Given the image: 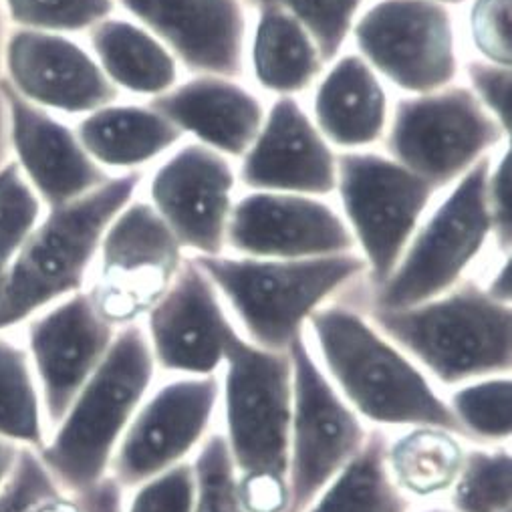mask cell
<instances>
[{"label": "cell", "mask_w": 512, "mask_h": 512, "mask_svg": "<svg viewBox=\"0 0 512 512\" xmlns=\"http://www.w3.org/2000/svg\"><path fill=\"white\" fill-rule=\"evenodd\" d=\"M464 73L468 89L478 99V103L496 119L504 134L510 136V91L512 75L510 67L490 63L486 59L474 57L464 63Z\"/></svg>", "instance_id": "39"}, {"label": "cell", "mask_w": 512, "mask_h": 512, "mask_svg": "<svg viewBox=\"0 0 512 512\" xmlns=\"http://www.w3.org/2000/svg\"><path fill=\"white\" fill-rule=\"evenodd\" d=\"M482 287L494 301L510 305V256H504L500 267L492 273L490 281Z\"/></svg>", "instance_id": "44"}, {"label": "cell", "mask_w": 512, "mask_h": 512, "mask_svg": "<svg viewBox=\"0 0 512 512\" xmlns=\"http://www.w3.org/2000/svg\"><path fill=\"white\" fill-rule=\"evenodd\" d=\"M142 180L140 170L117 174L73 202L47 208L0 275V333L87 287L107 226L136 198Z\"/></svg>", "instance_id": "2"}, {"label": "cell", "mask_w": 512, "mask_h": 512, "mask_svg": "<svg viewBox=\"0 0 512 512\" xmlns=\"http://www.w3.org/2000/svg\"><path fill=\"white\" fill-rule=\"evenodd\" d=\"M87 33L91 55L119 91L154 99L180 83L176 57L134 19L107 17Z\"/></svg>", "instance_id": "25"}, {"label": "cell", "mask_w": 512, "mask_h": 512, "mask_svg": "<svg viewBox=\"0 0 512 512\" xmlns=\"http://www.w3.org/2000/svg\"><path fill=\"white\" fill-rule=\"evenodd\" d=\"M343 218L367 267V285L390 279L438 190L386 154L337 152Z\"/></svg>", "instance_id": "8"}, {"label": "cell", "mask_w": 512, "mask_h": 512, "mask_svg": "<svg viewBox=\"0 0 512 512\" xmlns=\"http://www.w3.org/2000/svg\"><path fill=\"white\" fill-rule=\"evenodd\" d=\"M510 150L506 148L498 160L492 158L486 178V210L490 218V242L500 256L510 254L512 210H510Z\"/></svg>", "instance_id": "40"}, {"label": "cell", "mask_w": 512, "mask_h": 512, "mask_svg": "<svg viewBox=\"0 0 512 512\" xmlns=\"http://www.w3.org/2000/svg\"><path fill=\"white\" fill-rule=\"evenodd\" d=\"M236 172L230 158L190 142L172 152L154 172L148 202L194 256L226 250V228L234 206Z\"/></svg>", "instance_id": "16"}, {"label": "cell", "mask_w": 512, "mask_h": 512, "mask_svg": "<svg viewBox=\"0 0 512 512\" xmlns=\"http://www.w3.org/2000/svg\"><path fill=\"white\" fill-rule=\"evenodd\" d=\"M186 261L184 246L148 200H132L107 226L87 289L115 329L138 323L164 297Z\"/></svg>", "instance_id": "11"}, {"label": "cell", "mask_w": 512, "mask_h": 512, "mask_svg": "<svg viewBox=\"0 0 512 512\" xmlns=\"http://www.w3.org/2000/svg\"><path fill=\"white\" fill-rule=\"evenodd\" d=\"M192 261L228 303L246 339L269 351H287L319 307L367 279L359 252L299 261L224 254Z\"/></svg>", "instance_id": "5"}, {"label": "cell", "mask_w": 512, "mask_h": 512, "mask_svg": "<svg viewBox=\"0 0 512 512\" xmlns=\"http://www.w3.org/2000/svg\"><path fill=\"white\" fill-rule=\"evenodd\" d=\"M3 75L27 101L67 115H87L121 95L91 51L59 33L9 27Z\"/></svg>", "instance_id": "17"}, {"label": "cell", "mask_w": 512, "mask_h": 512, "mask_svg": "<svg viewBox=\"0 0 512 512\" xmlns=\"http://www.w3.org/2000/svg\"><path fill=\"white\" fill-rule=\"evenodd\" d=\"M512 0H472L468 33L480 59L510 67Z\"/></svg>", "instance_id": "37"}, {"label": "cell", "mask_w": 512, "mask_h": 512, "mask_svg": "<svg viewBox=\"0 0 512 512\" xmlns=\"http://www.w3.org/2000/svg\"><path fill=\"white\" fill-rule=\"evenodd\" d=\"M226 444L236 476L289 472L293 365L289 351L250 343L234 327L224 341Z\"/></svg>", "instance_id": "7"}, {"label": "cell", "mask_w": 512, "mask_h": 512, "mask_svg": "<svg viewBox=\"0 0 512 512\" xmlns=\"http://www.w3.org/2000/svg\"><path fill=\"white\" fill-rule=\"evenodd\" d=\"M196 476L192 462H182L138 486L125 512H192Z\"/></svg>", "instance_id": "38"}, {"label": "cell", "mask_w": 512, "mask_h": 512, "mask_svg": "<svg viewBox=\"0 0 512 512\" xmlns=\"http://www.w3.org/2000/svg\"><path fill=\"white\" fill-rule=\"evenodd\" d=\"M420 512H454V510L442 508V506H434V508H424V510H420Z\"/></svg>", "instance_id": "47"}, {"label": "cell", "mask_w": 512, "mask_h": 512, "mask_svg": "<svg viewBox=\"0 0 512 512\" xmlns=\"http://www.w3.org/2000/svg\"><path fill=\"white\" fill-rule=\"evenodd\" d=\"M510 392L508 377H488L478 383H464L446 402L466 440L482 446L510 438Z\"/></svg>", "instance_id": "31"}, {"label": "cell", "mask_w": 512, "mask_h": 512, "mask_svg": "<svg viewBox=\"0 0 512 512\" xmlns=\"http://www.w3.org/2000/svg\"><path fill=\"white\" fill-rule=\"evenodd\" d=\"M23 446L7 440V438H0V486L5 484V480L9 478V474L13 472L19 452Z\"/></svg>", "instance_id": "45"}, {"label": "cell", "mask_w": 512, "mask_h": 512, "mask_svg": "<svg viewBox=\"0 0 512 512\" xmlns=\"http://www.w3.org/2000/svg\"><path fill=\"white\" fill-rule=\"evenodd\" d=\"M321 75L309 115L329 146L359 152L383 142L390 95L369 63L359 53H343Z\"/></svg>", "instance_id": "23"}, {"label": "cell", "mask_w": 512, "mask_h": 512, "mask_svg": "<svg viewBox=\"0 0 512 512\" xmlns=\"http://www.w3.org/2000/svg\"><path fill=\"white\" fill-rule=\"evenodd\" d=\"M156 367L140 321L117 329L67 416L37 450L65 494H79L107 476L117 442L144 404Z\"/></svg>", "instance_id": "4"}, {"label": "cell", "mask_w": 512, "mask_h": 512, "mask_svg": "<svg viewBox=\"0 0 512 512\" xmlns=\"http://www.w3.org/2000/svg\"><path fill=\"white\" fill-rule=\"evenodd\" d=\"M388 444L386 432L369 430L357 456L305 512H410L408 494L400 490L388 470Z\"/></svg>", "instance_id": "27"}, {"label": "cell", "mask_w": 512, "mask_h": 512, "mask_svg": "<svg viewBox=\"0 0 512 512\" xmlns=\"http://www.w3.org/2000/svg\"><path fill=\"white\" fill-rule=\"evenodd\" d=\"M196 500L192 512H246L236 492V470L224 434L206 436L192 462Z\"/></svg>", "instance_id": "36"}, {"label": "cell", "mask_w": 512, "mask_h": 512, "mask_svg": "<svg viewBox=\"0 0 512 512\" xmlns=\"http://www.w3.org/2000/svg\"><path fill=\"white\" fill-rule=\"evenodd\" d=\"M198 144L240 160L259 136L267 109L238 79L194 75L148 101Z\"/></svg>", "instance_id": "22"}, {"label": "cell", "mask_w": 512, "mask_h": 512, "mask_svg": "<svg viewBox=\"0 0 512 512\" xmlns=\"http://www.w3.org/2000/svg\"><path fill=\"white\" fill-rule=\"evenodd\" d=\"M492 156L476 162L428 214L408 242L390 279L367 289L365 305L406 309L436 299L460 281L490 242L486 178Z\"/></svg>", "instance_id": "6"}, {"label": "cell", "mask_w": 512, "mask_h": 512, "mask_svg": "<svg viewBox=\"0 0 512 512\" xmlns=\"http://www.w3.org/2000/svg\"><path fill=\"white\" fill-rule=\"evenodd\" d=\"M363 309L383 337L446 388L510 373V305L494 301L474 279L414 307L379 309L363 299Z\"/></svg>", "instance_id": "3"}, {"label": "cell", "mask_w": 512, "mask_h": 512, "mask_svg": "<svg viewBox=\"0 0 512 512\" xmlns=\"http://www.w3.org/2000/svg\"><path fill=\"white\" fill-rule=\"evenodd\" d=\"M508 136L466 85L406 95L390 113L386 156L438 192L456 184Z\"/></svg>", "instance_id": "9"}, {"label": "cell", "mask_w": 512, "mask_h": 512, "mask_svg": "<svg viewBox=\"0 0 512 512\" xmlns=\"http://www.w3.org/2000/svg\"><path fill=\"white\" fill-rule=\"evenodd\" d=\"M0 85L9 109L13 160L47 208L73 202L111 178L91 160L65 121L21 97L5 75Z\"/></svg>", "instance_id": "21"}, {"label": "cell", "mask_w": 512, "mask_h": 512, "mask_svg": "<svg viewBox=\"0 0 512 512\" xmlns=\"http://www.w3.org/2000/svg\"><path fill=\"white\" fill-rule=\"evenodd\" d=\"M115 333L117 329L103 319L87 289L27 321L25 347L39 383L49 436L103 361Z\"/></svg>", "instance_id": "14"}, {"label": "cell", "mask_w": 512, "mask_h": 512, "mask_svg": "<svg viewBox=\"0 0 512 512\" xmlns=\"http://www.w3.org/2000/svg\"><path fill=\"white\" fill-rule=\"evenodd\" d=\"M254 13L248 55L256 83L279 97H297L327 67L315 41L295 17L279 7H261Z\"/></svg>", "instance_id": "26"}, {"label": "cell", "mask_w": 512, "mask_h": 512, "mask_svg": "<svg viewBox=\"0 0 512 512\" xmlns=\"http://www.w3.org/2000/svg\"><path fill=\"white\" fill-rule=\"evenodd\" d=\"M434 3H440L444 7H456V5H464L468 0H434Z\"/></svg>", "instance_id": "46"}, {"label": "cell", "mask_w": 512, "mask_h": 512, "mask_svg": "<svg viewBox=\"0 0 512 512\" xmlns=\"http://www.w3.org/2000/svg\"><path fill=\"white\" fill-rule=\"evenodd\" d=\"M367 279L319 307L309 345L343 400L377 426L440 428L466 438L426 373L367 319Z\"/></svg>", "instance_id": "1"}, {"label": "cell", "mask_w": 512, "mask_h": 512, "mask_svg": "<svg viewBox=\"0 0 512 512\" xmlns=\"http://www.w3.org/2000/svg\"><path fill=\"white\" fill-rule=\"evenodd\" d=\"M234 329L206 273L186 259L164 297L146 315L156 365L184 377L216 375Z\"/></svg>", "instance_id": "20"}, {"label": "cell", "mask_w": 512, "mask_h": 512, "mask_svg": "<svg viewBox=\"0 0 512 512\" xmlns=\"http://www.w3.org/2000/svg\"><path fill=\"white\" fill-rule=\"evenodd\" d=\"M218 398L216 375L166 383L127 424L107 476L121 490H130L186 462V456L206 440Z\"/></svg>", "instance_id": "13"}, {"label": "cell", "mask_w": 512, "mask_h": 512, "mask_svg": "<svg viewBox=\"0 0 512 512\" xmlns=\"http://www.w3.org/2000/svg\"><path fill=\"white\" fill-rule=\"evenodd\" d=\"M351 37L369 67L408 95L444 89L460 73L452 11L434 0H377Z\"/></svg>", "instance_id": "12"}, {"label": "cell", "mask_w": 512, "mask_h": 512, "mask_svg": "<svg viewBox=\"0 0 512 512\" xmlns=\"http://www.w3.org/2000/svg\"><path fill=\"white\" fill-rule=\"evenodd\" d=\"M9 27L59 35L87 33L113 17L115 0H0Z\"/></svg>", "instance_id": "33"}, {"label": "cell", "mask_w": 512, "mask_h": 512, "mask_svg": "<svg viewBox=\"0 0 512 512\" xmlns=\"http://www.w3.org/2000/svg\"><path fill=\"white\" fill-rule=\"evenodd\" d=\"M236 492L246 512H285L289 504L287 478L279 476H236Z\"/></svg>", "instance_id": "41"}, {"label": "cell", "mask_w": 512, "mask_h": 512, "mask_svg": "<svg viewBox=\"0 0 512 512\" xmlns=\"http://www.w3.org/2000/svg\"><path fill=\"white\" fill-rule=\"evenodd\" d=\"M287 351L293 365V418L285 512H305L357 456L369 430L323 371L307 331Z\"/></svg>", "instance_id": "10"}, {"label": "cell", "mask_w": 512, "mask_h": 512, "mask_svg": "<svg viewBox=\"0 0 512 512\" xmlns=\"http://www.w3.org/2000/svg\"><path fill=\"white\" fill-rule=\"evenodd\" d=\"M363 3L365 0H244L246 9L279 7L295 17L315 41L325 65L341 55Z\"/></svg>", "instance_id": "32"}, {"label": "cell", "mask_w": 512, "mask_h": 512, "mask_svg": "<svg viewBox=\"0 0 512 512\" xmlns=\"http://www.w3.org/2000/svg\"><path fill=\"white\" fill-rule=\"evenodd\" d=\"M238 178L250 192L325 198L335 194L337 152L297 97L283 95L267 109L259 136L240 158Z\"/></svg>", "instance_id": "19"}, {"label": "cell", "mask_w": 512, "mask_h": 512, "mask_svg": "<svg viewBox=\"0 0 512 512\" xmlns=\"http://www.w3.org/2000/svg\"><path fill=\"white\" fill-rule=\"evenodd\" d=\"M464 460V446L452 432L440 428H412L390 438L386 462L394 482L408 496H436L456 482Z\"/></svg>", "instance_id": "28"}, {"label": "cell", "mask_w": 512, "mask_h": 512, "mask_svg": "<svg viewBox=\"0 0 512 512\" xmlns=\"http://www.w3.org/2000/svg\"><path fill=\"white\" fill-rule=\"evenodd\" d=\"M73 496L77 500V512H125L123 490L109 476Z\"/></svg>", "instance_id": "42"}, {"label": "cell", "mask_w": 512, "mask_h": 512, "mask_svg": "<svg viewBox=\"0 0 512 512\" xmlns=\"http://www.w3.org/2000/svg\"><path fill=\"white\" fill-rule=\"evenodd\" d=\"M194 75L242 79L248 49L244 0H115Z\"/></svg>", "instance_id": "18"}, {"label": "cell", "mask_w": 512, "mask_h": 512, "mask_svg": "<svg viewBox=\"0 0 512 512\" xmlns=\"http://www.w3.org/2000/svg\"><path fill=\"white\" fill-rule=\"evenodd\" d=\"M75 134L103 170L136 172L176 148L184 134L150 103H109L87 113Z\"/></svg>", "instance_id": "24"}, {"label": "cell", "mask_w": 512, "mask_h": 512, "mask_svg": "<svg viewBox=\"0 0 512 512\" xmlns=\"http://www.w3.org/2000/svg\"><path fill=\"white\" fill-rule=\"evenodd\" d=\"M45 204L11 158L0 168V275L43 218Z\"/></svg>", "instance_id": "34"}, {"label": "cell", "mask_w": 512, "mask_h": 512, "mask_svg": "<svg viewBox=\"0 0 512 512\" xmlns=\"http://www.w3.org/2000/svg\"><path fill=\"white\" fill-rule=\"evenodd\" d=\"M77 502L65 494L37 450L23 446L17 464L0 486V512H75Z\"/></svg>", "instance_id": "35"}, {"label": "cell", "mask_w": 512, "mask_h": 512, "mask_svg": "<svg viewBox=\"0 0 512 512\" xmlns=\"http://www.w3.org/2000/svg\"><path fill=\"white\" fill-rule=\"evenodd\" d=\"M9 23L3 7H0V81H3V43L7 35ZM13 158L11 138H9V109L3 95V85H0V168H3Z\"/></svg>", "instance_id": "43"}, {"label": "cell", "mask_w": 512, "mask_h": 512, "mask_svg": "<svg viewBox=\"0 0 512 512\" xmlns=\"http://www.w3.org/2000/svg\"><path fill=\"white\" fill-rule=\"evenodd\" d=\"M508 448H468L456 482L450 488L454 512H510Z\"/></svg>", "instance_id": "30"}, {"label": "cell", "mask_w": 512, "mask_h": 512, "mask_svg": "<svg viewBox=\"0 0 512 512\" xmlns=\"http://www.w3.org/2000/svg\"><path fill=\"white\" fill-rule=\"evenodd\" d=\"M0 438L33 450L49 440L29 351L5 333H0Z\"/></svg>", "instance_id": "29"}, {"label": "cell", "mask_w": 512, "mask_h": 512, "mask_svg": "<svg viewBox=\"0 0 512 512\" xmlns=\"http://www.w3.org/2000/svg\"><path fill=\"white\" fill-rule=\"evenodd\" d=\"M226 246L248 259L273 261L357 252L345 218L327 200L285 192H248L236 200Z\"/></svg>", "instance_id": "15"}]
</instances>
